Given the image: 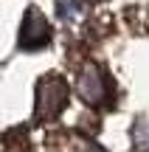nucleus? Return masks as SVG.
Segmentation results:
<instances>
[{
    "mask_svg": "<svg viewBox=\"0 0 149 152\" xmlns=\"http://www.w3.org/2000/svg\"><path fill=\"white\" fill-rule=\"evenodd\" d=\"M68 104V82L62 76H45L37 87V118H54Z\"/></svg>",
    "mask_w": 149,
    "mask_h": 152,
    "instance_id": "obj_1",
    "label": "nucleus"
},
{
    "mask_svg": "<svg viewBox=\"0 0 149 152\" xmlns=\"http://www.w3.org/2000/svg\"><path fill=\"white\" fill-rule=\"evenodd\" d=\"M76 90L87 104L99 107V104H104L110 99V79L99 65H84L76 79Z\"/></svg>",
    "mask_w": 149,
    "mask_h": 152,
    "instance_id": "obj_2",
    "label": "nucleus"
},
{
    "mask_svg": "<svg viewBox=\"0 0 149 152\" xmlns=\"http://www.w3.org/2000/svg\"><path fill=\"white\" fill-rule=\"evenodd\" d=\"M48 39H51V26L45 23V17L37 9H31L20 28V45L23 48H42Z\"/></svg>",
    "mask_w": 149,
    "mask_h": 152,
    "instance_id": "obj_3",
    "label": "nucleus"
},
{
    "mask_svg": "<svg viewBox=\"0 0 149 152\" xmlns=\"http://www.w3.org/2000/svg\"><path fill=\"white\" fill-rule=\"evenodd\" d=\"M59 14L68 17V20H73V17L79 14V6H76V3H62V6H59Z\"/></svg>",
    "mask_w": 149,
    "mask_h": 152,
    "instance_id": "obj_4",
    "label": "nucleus"
}]
</instances>
